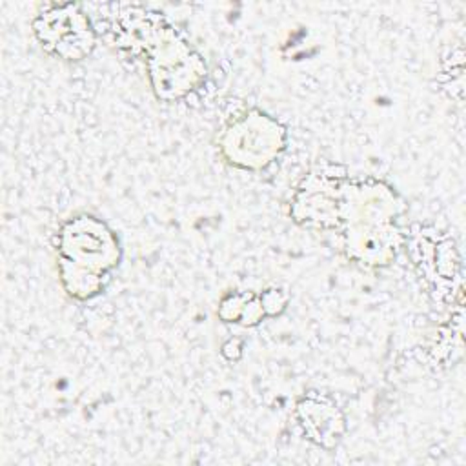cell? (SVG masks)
I'll return each instance as SVG.
<instances>
[{"label":"cell","instance_id":"cell-1","mask_svg":"<svg viewBox=\"0 0 466 466\" xmlns=\"http://www.w3.org/2000/svg\"><path fill=\"white\" fill-rule=\"evenodd\" d=\"M315 180V177H313ZM297 217L319 222L322 228L344 226L348 253L359 262L388 264L397 251L395 217L399 202L390 187L364 182H337L329 177L304 182L295 202Z\"/></svg>","mask_w":466,"mask_h":466},{"label":"cell","instance_id":"cell-2","mask_svg":"<svg viewBox=\"0 0 466 466\" xmlns=\"http://www.w3.org/2000/svg\"><path fill=\"white\" fill-rule=\"evenodd\" d=\"M60 271L67 291L78 299L96 295L106 273L118 264V242L95 217H75L60 231Z\"/></svg>","mask_w":466,"mask_h":466},{"label":"cell","instance_id":"cell-3","mask_svg":"<svg viewBox=\"0 0 466 466\" xmlns=\"http://www.w3.org/2000/svg\"><path fill=\"white\" fill-rule=\"evenodd\" d=\"M218 144L229 164L260 169L284 149L286 131L275 118L253 109L229 122Z\"/></svg>","mask_w":466,"mask_h":466},{"label":"cell","instance_id":"cell-4","mask_svg":"<svg viewBox=\"0 0 466 466\" xmlns=\"http://www.w3.org/2000/svg\"><path fill=\"white\" fill-rule=\"evenodd\" d=\"M42 44L66 60H80L93 47V33L87 20L73 11L56 9L40 18L36 25Z\"/></svg>","mask_w":466,"mask_h":466}]
</instances>
